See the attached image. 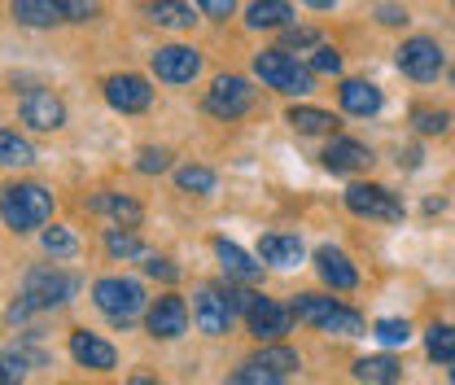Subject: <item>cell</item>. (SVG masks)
Listing matches in <instances>:
<instances>
[{
  "label": "cell",
  "instance_id": "7",
  "mask_svg": "<svg viewBox=\"0 0 455 385\" xmlns=\"http://www.w3.org/2000/svg\"><path fill=\"white\" fill-rule=\"evenodd\" d=\"M254 110V84L245 75H220L206 92V114L224 118V123H236Z\"/></svg>",
  "mask_w": 455,
  "mask_h": 385
},
{
  "label": "cell",
  "instance_id": "47",
  "mask_svg": "<svg viewBox=\"0 0 455 385\" xmlns=\"http://www.w3.org/2000/svg\"><path fill=\"white\" fill-rule=\"evenodd\" d=\"M302 4H311V9H333L338 0H302Z\"/></svg>",
  "mask_w": 455,
  "mask_h": 385
},
{
  "label": "cell",
  "instance_id": "48",
  "mask_svg": "<svg viewBox=\"0 0 455 385\" xmlns=\"http://www.w3.org/2000/svg\"><path fill=\"white\" fill-rule=\"evenodd\" d=\"M451 88H455V66H451Z\"/></svg>",
  "mask_w": 455,
  "mask_h": 385
},
{
  "label": "cell",
  "instance_id": "5",
  "mask_svg": "<svg viewBox=\"0 0 455 385\" xmlns=\"http://www.w3.org/2000/svg\"><path fill=\"white\" fill-rule=\"evenodd\" d=\"M395 66L407 75V79H416V84H434L438 75H443V66H447V57L438 49V40H429V36H411V40H403L395 49Z\"/></svg>",
  "mask_w": 455,
  "mask_h": 385
},
{
  "label": "cell",
  "instance_id": "22",
  "mask_svg": "<svg viewBox=\"0 0 455 385\" xmlns=\"http://www.w3.org/2000/svg\"><path fill=\"white\" fill-rule=\"evenodd\" d=\"M289 22H293L289 0H250L245 4V27L250 31H284Z\"/></svg>",
  "mask_w": 455,
  "mask_h": 385
},
{
  "label": "cell",
  "instance_id": "8",
  "mask_svg": "<svg viewBox=\"0 0 455 385\" xmlns=\"http://www.w3.org/2000/svg\"><path fill=\"white\" fill-rule=\"evenodd\" d=\"M346 211L359 215V220H381V223L403 220V202L386 184H350L346 188Z\"/></svg>",
  "mask_w": 455,
  "mask_h": 385
},
{
  "label": "cell",
  "instance_id": "41",
  "mask_svg": "<svg viewBox=\"0 0 455 385\" xmlns=\"http://www.w3.org/2000/svg\"><path fill=\"white\" fill-rule=\"evenodd\" d=\"M315 44H324V40H320V31H311V27H293V22L284 27V44L281 49L293 53V49H315Z\"/></svg>",
  "mask_w": 455,
  "mask_h": 385
},
{
  "label": "cell",
  "instance_id": "29",
  "mask_svg": "<svg viewBox=\"0 0 455 385\" xmlns=\"http://www.w3.org/2000/svg\"><path fill=\"white\" fill-rule=\"evenodd\" d=\"M250 364H259V368H267V373H281V377H289V373L302 368L298 350H289V346H281V341H263V350H259Z\"/></svg>",
  "mask_w": 455,
  "mask_h": 385
},
{
  "label": "cell",
  "instance_id": "28",
  "mask_svg": "<svg viewBox=\"0 0 455 385\" xmlns=\"http://www.w3.org/2000/svg\"><path fill=\"white\" fill-rule=\"evenodd\" d=\"M215 184H220V175H215L211 166L188 163V166H180V171H175V188H180V193H193V197H211V193H215Z\"/></svg>",
  "mask_w": 455,
  "mask_h": 385
},
{
  "label": "cell",
  "instance_id": "17",
  "mask_svg": "<svg viewBox=\"0 0 455 385\" xmlns=\"http://www.w3.org/2000/svg\"><path fill=\"white\" fill-rule=\"evenodd\" d=\"M215 259H220V268H224L228 280H236V285H259L263 280V259H250L236 241H228V237H215Z\"/></svg>",
  "mask_w": 455,
  "mask_h": 385
},
{
  "label": "cell",
  "instance_id": "14",
  "mask_svg": "<svg viewBox=\"0 0 455 385\" xmlns=\"http://www.w3.org/2000/svg\"><path fill=\"white\" fill-rule=\"evenodd\" d=\"M70 359L79 368H92V373H114L118 368V350H114L106 337H97V333H88V329L70 333Z\"/></svg>",
  "mask_w": 455,
  "mask_h": 385
},
{
  "label": "cell",
  "instance_id": "1",
  "mask_svg": "<svg viewBox=\"0 0 455 385\" xmlns=\"http://www.w3.org/2000/svg\"><path fill=\"white\" fill-rule=\"evenodd\" d=\"M53 188L36 184V180H13V184H0V220L13 237H27V232H40L44 223L53 220Z\"/></svg>",
  "mask_w": 455,
  "mask_h": 385
},
{
  "label": "cell",
  "instance_id": "40",
  "mask_svg": "<svg viewBox=\"0 0 455 385\" xmlns=\"http://www.w3.org/2000/svg\"><path fill=\"white\" fill-rule=\"evenodd\" d=\"M22 377H27V359L18 350H4L0 355V385H22Z\"/></svg>",
  "mask_w": 455,
  "mask_h": 385
},
{
  "label": "cell",
  "instance_id": "31",
  "mask_svg": "<svg viewBox=\"0 0 455 385\" xmlns=\"http://www.w3.org/2000/svg\"><path fill=\"white\" fill-rule=\"evenodd\" d=\"M40 245H44L49 259H75V254H79V237H75L70 228H61V223L40 232Z\"/></svg>",
  "mask_w": 455,
  "mask_h": 385
},
{
  "label": "cell",
  "instance_id": "16",
  "mask_svg": "<svg viewBox=\"0 0 455 385\" xmlns=\"http://www.w3.org/2000/svg\"><path fill=\"white\" fill-rule=\"evenodd\" d=\"M320 163L329 166L333 175H355V171H368L372 166V149L363 140H350V136H333L320 154Z\"/></svg>",
  "mask_w": 455,
  "mask_h": 385
},
{
  "label": "cell",
  "instance_id": "45",
  "mask_svg": "<svg viewBox=\"0 0 455 385\" xmlns=\"http://www.w3.org/2000/svg\"><path fill=\"white\" fill-rule=\"evenodd\" d=\"M377 22H381V27H403V22H407V9H403V4H381V9H377Z\"/></svg>",
  "mask_w": 455,
  "mask_h": 385
},
{
  "label": "cell",
  "instance_id": "20",
  "mask_svg": "<svg viewBox=\"0 0 455 385\" xmlns=\"http://www.w3.org/2000/svg\"><path fill=\"white\" fill-rule=\"evenodd\" d=\"M338 101L346 114H355V118H372V114L381 110V88L377 84H368V79H341L338 88Z\"/></svg>",
  "mask_w": 455,
  "mask_h": 385
},
{
  "label": "cell",
  "instance_id": "18",
  "mask_svg": "<svg viewBox=\"0 0 455 385\" xmlns=\"http://www.w3.org/2000/svg\"><path fill=\"white\" fill-rule=\"evenodd\" d=\"M315 272H320V280H324L329 289H338V293H350V289L359 285V268L346 259V250H338V245H320V250H315Z\"/></svg>",
  "mask_w": 455,
  "mask_h": 385
},
{
  "label": "cell",
  "instance_id": "32",
  "mask_svg": "<svg viewBox=\"0 0 455 385\" xmlns=\"http://www.w3.org/2000/svg\"><path fill=\"white\" fill-rule=\"evenodd\" d=\"M425 355L438 364H455V325H429L425 333Z\"/></svg>",
  "mask_w": 455,
  "mask_h": 385
},
{
  "label": "cell",
  "instance_id": "43",
  "mask_svg": "<svg viewBox=\"0 0 455 385\" xmlns=\"http://www.w3.org/2000/svg\"><path fill=\"white\" fill-rule=\"evenodd\" d=\"M193 4H197L211 22H228V18L236 13V0H193Z\"/></svg>",
  "mask_w": 455,
  "mask_h": 385
},
{
  "label": "cell",
  "instance_id": "3",
  "mask_svg": "<svg viewBox=\"0 0 455 385\" xmlns=\"http://www.w3.org/2000/svg\"><path fill=\"white\" fill-rule=\"evenodd\" d=\"M79 289H84V280L75 272H66L57 263H44V268H31V272L22 276V293L18 298L31 311H61L66 302H75Z\"/></svg>",
  "mask_w": 455,
  "mask_h": 385
},
{
  "label": "cell",
  "instance_id": "37",
  "mask_svg": "<svg viewBox=\"0 0 455 385\" xmlns=\"http://www.w3.org/2000/svg\"><path fill=\"white\" fill-rule=\"evenodd\" d=\"M307 66H311V75H341V53L333 44H315Z\"/></svg>",
  "mask_w": 455,
  "mask_h": 385
},
{
  "label": "cell",
  "instance_id": "49",
  "mask_svg": "<svg viewBox=\"0 0 455 385\" xmlns=\"http://www.w3.org/2000/svg\"><path fill=\"white\" fill-rule=\"evenodd\" d=\"M451 385H455V364H451Z\"/></svg>",
  "mask_w": 455,
  "mask_h": 385
},
{
  "label": "cell",
  "instance_id": "23",
  "mask_svg": "<svg viewBox=\"0 0 455 385\" xmlns=\"http://www.w3.org/2000/svg\"><path fill=\"white\" fill-rule=\"evenodd\" d=\"M145 18H149L154 27H167V31H188V27L197 22L184 0H145Z\"/></svg>",
  "mask_w": 455,
  "mask_h": 385
},
{
  "label": "cell",
  "instance_id": "19",
  "mask_svg": "<svg viewBox=\"0 0 455 385\" xmlns=\"http://www.w3.org/2000/svg\"><path fill=\"white\" fill-rule=\"evenodd\" d=\"M84 206H88V215H106V220H114L118 228H140V223H145V206H140L136 197H127V193H97V197H88Z\"/></svg>",
  "mask_w": 455,
  "mask_h": 385
},
{
  "label": "cell",
  "instance_id": "25",
  "mask_svg": "<svg viewBox=\"0 0 455 385\" xmlns=\"http://www.w3.org/2000/svg\"><path fill=\"white\" fill-rule=\"evenodd\" d=\"M355 377L363 385H398L403 381V368H398L395 355H363L355 364Z\"/></svg>",
  "mask_w": 455,
  "mask_h": 385
},
{
  "label": "cell",
  "instance_id": "10",
  "mask_svg": "<svg viewBox=\"0 0 455 385\" xmlns=\"http://www.w3.org/2000/svg\"><path fill=\"white\" fill-rule=\"evenodd\" d=\"M101 92H106L110 110H118V114H145L149 106H154V88H149V79H145V75H132V70L106 75Z\"/></svg>",
  "mask_w": 455,
  "mask_h": 385
},
{
  "label": "cell",
  "instance_id": "44",
  "mask_svg": "<svg viewBox=\"0 0 455 385\" xmlns=\"http://www.w3.org/2000/svg\"><path fill=\"white\" fill-rule=\"evenodd\" d=\"M70 9V22H92L97 18V0H66Z\"/></svg>",
  "mask_w": 455,
  "mask_h": 385
},
{
  "label": "cell",
  "instance_id": "24",
  "mask_svg": "<svg viewBox=\"0 0 455 385\" xmlns=\"http://www.w3.org/2000/svg\"><path fill=\"white\" fill-rule=\"evenodd\" d=\"M284 123L298 136H333V127H338V118L329 110H320V106H293V110L284 114Z\"/></svg>",
  "mask_w": 455,
  "mask_h": 385
},
{
  "label": "cell",
  "instance_id": "27",
  "mask_svg": "<svg viewBox=\"0 0 455 385\" xmlns=\"http://www.w3.org/2000/svg\"><path fill=\"white\" fill-rule=\"evenodd\" d=\"M101 245H106V254L118 259V263H127V259H145V241L136 237V228H106V237H101Z\"/></svg>",
  "mask_w": 455,
  "mask_h": 385
},
{
  "label": "cell",
  "instance_id": "46",
  "mask_svg": "<svg viewBox=\"0 0 455 385\" xmlns=\"http://www.w3.org/2000/svg\"><path fill=\"white\" fill-rule=\"evenodd\" d=\"M127 385H163L158 377H149V373H132V381Z\"/></svg>",
  "mask_w": 455,
  "mask_h": 385
},
{
  "label": "cell",
  "instance_id": "6",
  "mask_svg": "<svg viewBox=\"0 0 455 385\" xmlns=\"http://www.w3.org/2000/svg\"><path fill=\"white\" fill-rule=\"evenodd\" d=\"M149 70L158 84H171V88H184L202 75V53L193 44H158L149 53Z\"/></svg>",
  "mask_w": 455,
  "mask_h": 385
},
{
  "label": "cell",
  "instance_id": "39",
  "mask_svg": "<svg viewBox=\"0 0 455 385\" xmlns=\"http://www.w3.org/2000/svg\"><path fill=\"white\" fill-rule=\"evenodd\" d=\"M140 268H145L149 280H163V285H175V280H180V268H175L171 259H163V254H145Z\"/></svg>",
  "mask_w": 455,
  "mask_h": 385
},
{
  "label": "cell",
  "instance_id": "12",
  "mask_svg": "<svg viewBox=\"0 0 455 385\" xmlns=\"http://www.w3.org/2000/svg\"><path fill=\"white\" fill-rule=\"evenodd\" d=\"M232 320H236V311L228 307L224 289L202 285V289L193 293V325H197V333H206V337H224V333H232Z\"/></svg>",
  "mask_w": 455,
  "mask_h": 385
},
{
  "label": "cell",
  "instance_id": "13",
  "mask_svg": "<svg viewBox=\"0 0 455 385\" xmlns=\"http://www.w3.org/2000/svg\"><path fill=\"white\" fill-rule=\"evenodd\" d=\"M293 307H284V302H272V298H259L254 307H250V316H245V325H250V337L263 346V341H281L284 333H293Z\"/></svg>",
  "mask_w": 455,
  "mask_h": 385
},
{
  "label": "cell",
  "instance_id": "26",
  "mask_svg": "<svg viewBox=\"0 0 455 385\" xmlns=\"http://www.w3.org/2000/svg\"><path fill=\"white\" fill-rule=\"evenodd\" d=\"M293 316H298V325H311V329H324V320L338 311L341 302L338 298H324V293H298L293 302Z\"/></svg>",
  "mask_w": 455,
  "mask_h": 385
},
{
  "label": "cell",
  "instance_id": "4",
  "mask_svg": "<svg viewBox=\"0 0 455 385\" xmlns=\"http://www.w3.org/2000/svg\"><path fill=\"white\" fill-rule=\"evenodd\" d=\"M254 75L263 79V88L284 92V97H307V92H315L311 66H302L298 57H289V49H263V53H254Z\"/></svg>",
  "mask_w": 455,
  "mask_h": 385
},
{
  "label": "cell",
  "instance_id": "35",
  "mask_svg": "<svg viewBox=\"0 0 455 385\" xmlns=\"http://www.w3.org/2000/svg\"><path fill=\"white\" fill-rule=\"evenodd\" d=\"M136 171L140 175H163V171H171V149L167 145H145L136 154Z\"/></svg>",
  "mask_w": 455,
  "mask_h": 385
},
{
  "label": "cell",
  "instance_id": "42",
  "mask_svg": "<svg viewBox=\"0 0 455 385\" xmlns=\"http://www.w3.org/2000/svg\"><path fill=\"white\" fill-rule=\"evenodd\" d=\"M224 298H228V307L236 311V316H250V307L259 302V293L245 285V289H232V285H224Z\"/></svg>",
  "mask_w": 455,
  "mask_h": 385
},
{
  "label": "cell",
  "instance_id": "30",
  "mask_svg": "<svg viewBox=\"0 0 455 385\" xmlns=\"http://www.w3.org/2000/svg\"><path fill=\"white\" fill-rule=\"evenodd\" d=\"M36 163V145L9 127H0V166H31Z\"/></svg>",
  "mask_w": 455,
  "mask_h": 385
},
{
  "label": "cell",
  "instance_id": "2",
  "mask_svg": "<svg viewBox=\"0 0 455 385\" xmlns=\"http://www.w3.org/2000/svg\"><path fill=\"white\" fill-rule=\"evenodd\" d=\"M92 302H97V311L110 320L114 329H123V333L149 311V293H145V285L132 280V276H101V280L92 285Z\"/></svg>",
  "mask_w": 455,
  "mask_h": 385
},
{
  "label": "cell",
  "instance_id": "15",
  "mask_svg": "<svg viewBox=\"0 0 455 385\" xmlns=\"http://www.w3.org/2000/svg\"><path fill=\"white\" fill-rule=\"evenodd\" d=\"M9 18H13L18 27L49 31V27L70 22V9H66V0H13V4H9Z\"/></svg>",
  "mask_w": 455,
  "mask_h": 385
},
{
  "label": "cell",
  "instance_id": "34",
  "mask_svg": "<svg viewBox=\"0 0 455 385\" xmlns=\"http://www.w3.org/2000/svg\"><path fill=\"white\" fill-rule=\"evenodd\" d=\"M411 127H416L420 136H443V132L451 127V114L434 110V106H416V110H411Z\"/></svg>",
  "mask_w": 455,
  "mask_h": 385
},
{
  "label": "cell",
  "instance_id": "9",
  "mask_svg": "<svg viewBox=\"0 0 455 385\" xmlns=\"http://www.w3.org/2000/svg\"><path fill=\"white\" fill-rule=\"evenodd\" d=\"M18 118H22L31 132H61V127H66V101L57 97L53 88H22Z\"/></svg>",
  "mask_w": 455,
  "mask_h": 385
},
{
  "label": "cell",
  "instance_id": "36",
  "mask_svg": "<svg viewBox=\"0 0 455 385\" xmlns=\"http://www.w3.org/2000/svg\"><path fill=\"white\" fill-rule=\"evenodd\" d=\"M372 337H377L381 346H407V341H411V325H407V320H377V325H372Z\"/></svg>",
  "mask_w": 455,
  "mask_h": 385
},
{
  "label": "cell",
  "instance_id": "38",
  "mask_svg": "<svg viewBox=\"0 0 455 385\" xmlns=\"http://www.w3.org/2000/svg\"><path fill=\"white\" fill-rule=\"evenodd\" d=\"M224 385H289L281 373H267V368H259V364H245L241 373H232Z\"/></svg>",
  "mask_w": 455,
  "mask_h": 385
},
{
  "label": "cell",
  "instance_id": "33",
  "mask_svg": "<svg viewBox=\"0 0 455 385\" xmlns=\"http://www.w3.org/2000/svg\"><path fill=\"white\" fill-rule=\"evenodd\" d=\"M320 333H329V337H363V333H368V325H363V316H359V311L338 307V311L324 320V329H320Z\"/></svg>",
  "mask_w": 455,
  "mask_h": 385
},
{
  "label": "cell",
  "instance_id": "21",
  "mask_svg": "<svg viewBox=\"0 0 455 385\" xmlns=\"http://www.w3.org/2000/svg\"><path fill=\"white\" fill-rule=\"evenodd\" d=\"M259 259H263L267 268H298V263L307 259V250H302V241H298L293 232H267V237L259 241Z\"/></svg>",
  "mask_w": 455,
  "mask_h": 385
},
{
  "label": "cell",
  "instance_id": "11",
  "mask_svg": "<svg viewBox=\"0 0 455 385\" xmlns=\"http://www.w3.org/2000/svg\"><path fill=\"white\" fill-rule=\"evenodd\" d=\"M188 302L180 298V293H163V298H154L149 302V311H145V329L149 337H158V341H175V337H184L188 333Z\"/></svg>",
  "mask_w": 455,
  "mask_h": 385
}]
</instances>
